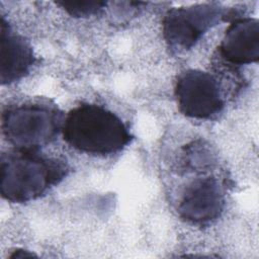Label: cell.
<instances>
[{
  "label": "cell",
  "instance_id": "cell-1",
  "mask_svg": "<svg viewBox=\"0 0 259 259\" xmlns=\"http://www.w3.org/2000/svg\"><path fill=\"white\" fill-rule=\"evenodd\" d=\"M67 173L68 167L63 161L44 157L38 150L16 149L1 156V195L15 203L36 199Z\"/></svg>",
  "mask_w": 259,
  "mask_h": 259
},
{
  "label": "cell",
  "instance_id": "cell-2",
  "mask_svg": "<svg viewBox=\"0 0 259 259\" xmlns=\"http://www.w3.org/2000/svg\"><path fill=\"white\" fill-rule=\"evenodd\" d=\"M62 134L74 149L92 155L119 152L132 140L122 120L110 110L96 104H81L65 116Z\"/></svg>",
  "mask_w": 259,
  "mask_h": 259
},
{
  "label": "cell",
  "instance_id": "cell-3",
  "mask_svg": "<svg viewBox=\"0 0 259 259\" xmlns=\"http://www.w3.org/2000/svg\"><path fill=\"white\" fill-rule=\"evenodd\" d=\"M64 114L44 104H23L2 113V133L19 150H38L62 132Z\"/></svg>",
  "mask_w": 259,
  "mask_h": 259
},
{
  "label": "cell",
  "instance_id": "cell-4",
  "mask_svg": "<svg viewBox=\"0 0 259 259\" xmlns=\"http://www.w3.org/2000/svg\"><path fill=\"white\" fill-rule=\"evenodd\" d=\"M222 17V8L213 3L172 8L162 21L163 36L171 48L189 50Z\"/></svg>",
  "mask_w": 259,
  "mask_h": 259
},
{
  "label": "cell",
  "instance_id": "cell-5",
  "mask_svg": "<svg viewBox=\"0 0 259 259\" xmlns=\"http://www.w3.org/2000/svg\"><path fill=\"white\" fill-rule=\"evenodd\" d=\"M174 92L179 111L191 118H210L224 107L218 81L200 70L183 72L176 81Z\"/></svg>",
  "mask_w": 259,
  "mask_h": 259
},
{
  "label": "cell",
  "instance_id": "cell-6",
  "mask_svg": "<svg viewBox=\"0 0 259 259\" xmlns=\"http://www.w3.org/2000/svg\"><path fill=\"white\" fill-rule=\"evenodd\" d=\"M224 205V194L218 180L213 177L198 178L184 189L178 213L187 223L202 226L215 221Z\"/></svg>",
  "mask_w": 259,
  "mask_h": 259
},
{
  "label": "cell",
  "instance_id": "cell-7",
  "mask_svg": "<svg viewBox=\"0 0 259 259\" xmlns=\"http://www.w3.org/2000/svg\"><path fill=\"white\" fill-rule=\"evenodd\" d=\"M220 55L233 65L259 61V22L256 18L240 17L228 26L219 47Z\"/></svg>",
  "mask_w": 259,
  "mask_h": 259
},
{
  "label": "cell",
  "instance_id": "cell-8",
  "mask_svg": "<svg viewBox=\"0 0 259 259\" xmlns=\"http://www.w3.org/2000/svg\"><path fill=\"white\" fill-rule=\"evenodd\" d=\"M35 62L30 45L14 32L5 19L1 18V65L2 85L10 84L24 77Z\"/></svg>",
  "mask_w": 259,
  "mask_h": 259
},
{
  "label": "cell",
  "instance_id": "cell-9",
  "mask_svg": "<svg viewBox=\"0 0 259 259\" xmlns=\"http://www.w3.org/2000/svg\"><path fill=\"white\" fill-rule=\"evenodd\" d=\"M57 5L61 6L67 13L74 17H89L98 14L105 7L106 2L103 1H57Z\"/></svg>",
  "mask_w": 259,
  "mask_h": 259
},
{
  "label": "cell",
  "instance_id": "cell-10",
  "mask_svg": "<svg viewBox=\"0 0 259 259\" xmlns=\"http://www.w3.org/2000/svg\"><path fill=\"white\" fill-rule=\"evenodd\" d=\"M31 257H36V255L30 251L24 250V249H16L13 251L12 254L9 255V258L14 259V258H31Z\"/></svg>",
  "mask_w": 259,
  "mask_h": 259
}]
</instances>
